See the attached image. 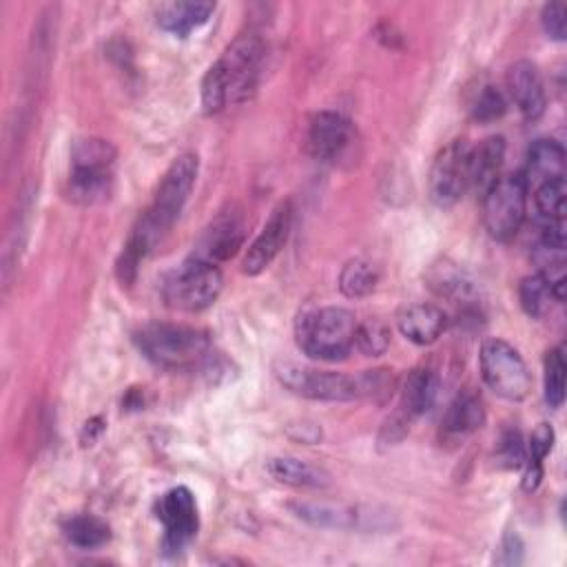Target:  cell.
I'll list each match as a JSON object with an SVG mask.
<instances>
[{
    "label": "cell",
    "instance_id": "cell-1",
    "mask_svg": "<svg viewBox=\"0 0 567 567\" xmlns=\"http://www.w3.org/2000/svg\"><path fill=\"white\" fill-rule=\"evenodd\" d=\"M197 173H199V159L195 153H182L171 162V166L166 168V173L157 184L151 206L140 215V219L131 228L128 239L117 259L115 272L122 286H131L135 281L140 261L175 224V219L179 217L184 204L193 193Z\"/></svg>",
    "mask_w": 567,
    "mask_h": 567
},
{
    "label": "cell",
    "instance_id": "cell-2",
    "mask_svg": "<svg viewBox=\"0 0 567 567\" xmlns=\"http://www.w3.org/2000/svg\"><path fill=\"white\" fill-rule=\"evenodd\" d=\"M264 58L266 44L261 35L252 31L237 35L202 80L204 113L215 115L226 106L246 102L259 84Z\"/></svg>",
    "mask_w": 567,
    "mask_h": 567
},
{
    "label": "cell",
    "instance_id": "cell-3",
    "mask_svg": "<svg viewBox=\"0 0 567 567\" xmlns=\"http://www.w3.org/2000/svg\"><path fill=\"white\" fill-rule=\"evenodd\" d=\"M359 321L352 310L341 306L310 308L299 315L295 334L303 354L319 361H339L354 348Z\"/></svg>",
    "mask_w": 567,
    "mask_h": 567
},
{
    "label": "cell",
    "instance_id": "cell-4",
    "mask_svg": "<svg viewBox=\"0 0 567 567\" xmlns=\"http://www.w3.org/2000/svg\"><path fill=\"white\" fill-rule=\"evenodd\" d=\"M135 341L142 354L162 368L195 365L210 348L204 330L184 323H148L137 332Z\"/></svg>",
    "mask_w": 567,
    "mask_h": 567
},
{
    "label": "cell",
    "instance_id": "cell-5",
    "mask_svg": "<svg viewBox=\"0 0 567 567\" xmlns=\"http://www.w3.org/2000/svg\"><path fill=\"white\" fill-rule=\"evenodd\" d=\"M224 288V275L217 264L190 257L177 266L162 284V299L179 312H199L213 306Z\"/></svg>",
    "mask_w": 567,
    "mask_h": 567
},
{
    "label": "cell",
    "instance_id": "cell-6",
    "mask_svg": "<svg viewBox=\"0 0 567 567\" xmlns=\"http://www.w3.org/2000/svg\"><path fill=\"white\" fill-rule=\"evenodd\" d=\"M481 377L492 392L507 401H523L532 390V374L520 352L505 339H485L478 354Z\"/></svg>",
    "mask_w": 567,
    "mask_h": 567
},
{
    "label": "cell",
    "instance_id": "cell-7",
    "mask_svg": "<svg viewBox=\"0 0 567 567\" xmlns=\"http://www.w3.org/2000/svg\"><path fill=\"white\" fill-rule=\"evenodd\" d=\"M529 186L523 173L498 177L483 195V224L496 241L512 239L525 219Z\"/></svg>",
    "mask_w": 567,
    "mask_h": 567
},
{
    "label": "cell",
    "instance_id": "cell-8",
    "mask_svg": "<svg viewBox=\"0 0 567 567\" xmlns=\"http://www.w3.org/2000/svg\"><path fill=\"white\" fill-rule=\"evenodd\" d=\"M277 379L292 394L312 399V401H357L361 399L359 374H341L330 370H317L299 363H279L275 368Z\"/></svg>",
    "mask_w": 567,
    "mask_h": 567
},
{
    "label": "cell",
    "instance_id": "cell-9",
    "mask_svg": "<svg viewBox=\"0 0 567 567\" xmlns=\"http://www.w3.org/2000/svg\"><path fill=\"white\" fill-rule=\"evenodd\" d=\"M467 159H470V144L465 140H454L439 151V155L432 162L430 179H427L430 199L436 206L450 208L470 190Z\"/></svg>",
    "mask_w": 567,
    "mask_h": 567
},
{
    "label": "cell",
    "instance_id": "cell-10",
    "mask_svg": "<svg viewBox=\"0 0 567 567\" xmlns=\"http://www.w3.org/2000/svg\"><path fill=\"white\" fill-rule=\"evenodd\" d=\"M157 518L164 525V549L179 551L186 543L195 538L199 527V514L193 492L184 485L168 489L157 503Z\"/></svg>",
    "mask_w": 567,
    "mask_h": 567
},
{
    "label": "cell",
    "instance_id": "cell-11",
    "mask_svg": "<svg viewBox=\"0 0 567 567\" xmlns=\"http://www.w3.org/2000/svg\"><path fill=\"white\" fill-rule=\"evenodd\" d=\"M290 226H292V204H290V199H284L272 208L261 233L248 246L244 261H241V270L250 277L264 272L275 261V257L281 252V248L286 246Z\"/></svg>",
    "mask_w": 567,
    "mask_h": 567
},
{
    "label": "cell",
    "instance_id": "cell-12",
    "mask_svg": "<svg viewBox=\"0 0 567 567\" xmlns=\"http://www.w3.org/2000/svg\"><path fill=\"white\" fill-rule=\"evenodd\" d=\"M244 237H246V224H244L241 210L237 208L221 210L202 233L193 257L210 264L226 261L239 252V248L244 246Z\"/></svg>",
    "mask_w": 567,
    "mask_h": 567
},
{
    "label": "cell",
    "instance_id": "cell-13",
    "mask_svg": "<svg viewBox=\"0 0 567 567\" xmlns=\"http://www.w3.org/2000/svg\"><path fill=\"white\" fill-rule=\"evenodd\" d=\"M352 142V124L337 111H319L308 126V151L317 162H337Z\"/></svg>",
    "mask_w": 567,
    "mask_h": 567
},
{
    "label": "cell",
    "instance_id": "cell-14",
    "mask_svg": "<svg viewBox=\"0 0 567 567\" xmlns=\"http://www.w3.org/2000/svg\"><path fill=\"white\" fill-rule=\"evenodd\" d=\"M507 93L509 100L516 104V109L523 113L527 120H536L545 111V84L543 78L536 69L534 62L529 60H518L507 69Z\"/></svg>",
    "mask_w": 567,
    "mask_h": 567
},
{
    "label": "cell",
    "instance_id": "cell-15",
    "mask_svg": "<svg viewBox=\"0 0 567 567\" xmlns=\"http://www.w3.org/2000/svg\"><path fill=\"white\" fill-rule=\"evenodd\" d=\"M485 423V408L476 392H461L447 405L441 419V441L458 443Z\"/></svg>",
    "mask_w": 567,
    "mask_h": 567
},
{
    "label": "cell",
    "instance_id": "cell-16",
    "mask_svg": "<svg viewBox=\"0 0 567 567\" xmlns=\"http://www.w3.org/2000/svg\"><path fill=\"white\" fill-rule=\"evenodd\" d=\"M445 328L447 315L434 303H410L399 315L401 334L416 346L434 343L445 332Z\"/></svg>",
    "mask_w": 567,
    "mask_h": 567
},
{
    "label": "cell",
    "instance_id": "cell-17",
    "mask_svg": "<svg viewBox=\"0 0 567 567\" xmlns=\"http://www.w3.org/2000/svg\"><path fill=\"white\" fill-rule=\"evenodd\" d=\"M288 509L299 520L319 529H352L359 527L361 518L365 516L354 507L330 501H292L288 503Z\"/></svg>",
    "mask_w": 567,
    "mask_h": 567
},
{
    "label": "cell",
    "instance_id": "cell-18",
    "mask_svg": "<svg viewBox=\"0 0 567 567\" xmlns=\"http://www.w3.org/2000/svg\"><path fill=\"white\" fill-rule=\"evenodd\" d=\"M503 157H505V140L501 135L485 137L474 148L470 146V159H467L470 188L476 190L481 197L501 177L498 173L503 166Z\"/></svg>",
    "mask_w": 567,
    "mask_h": 567
},
{
    "label": "cell",
    "instance_id": "cell-19",
    "mask_svg": "<svg viewBox=\"0 0 567 567\" xmlns=\"http://www.w3.org/2000/svg\"><path fill=\"white\" fill-rule=\"evenodd\" d=\"M436 392H439V379L434 374V370L430 368H414L403 383L401 390V405L396 410V414L412 423L414 419H419L421 414H425L434 401H436Z\"/></svg>",
    "mask_w": 567,
    "mask_h": 567
},
{
    "label": "cell",
    "instance_id": "cell-20",
    "mask_svg": "<svg viewBox=\"0 0 567 567\" xmlns=\"http://www.w3.org/2000/svg\"><path fill=\"white\" fill-rule=\"evenodd\" d=\"M266 470L277 483L290 487L323 489L330 485V474L323 467L297 456H275L266 463Z\"/></svg>",
    "mask_w": 567,
    "mask_h": 567
},
{
    "label": "cell",
    "instance_id": "cell-21",
    "mask_svg": "<svg viewBox=\"0 0 567 567\" xmlns=\"http://www.w3.org/2000/svg\"><path fill=\"white\" fill-rule=\"evenodd\" d=\"M213 11H215V2H204V0L166 2L157 9V24L177 38H186L190 31L202 27Z\"/></svg>",
    "mask_w": 567,
    "mask_h": 567
},
{
    "label": "cell",
    "instance_id": "cell-22",
    "mask_svg": "<svg viewBox=\"0 0 567 567\" xmlns=\"http://www.w3.org/2000/svg\"><path fill=\"white\" fill-rule=\"evenodd\" d=\"M523 177L529 184H540L554 177H565V148L556 140H536L527 151Z\"/></svg>",
    "mask_w": 567,
    "mask_h": 567
},
{
    "label": "cell",
    "instance_id": "cell-23",
    "mask_svg": "<svg viewBox=\"0 0 567 567\" xmlns=\"http://www.w3.org/2000/svg\"><path fill=\"white\" fill-rule=\"evenodd\" d=\"M109 193H111V171L71 168L69 195L73 202L91 206V204L104 202Z\"/></svg>",
    "mask_w": 567,
    "mask_h": 567
},
{
    "label": "cell",
    "instance_id": "cell-24",
    "mask_svg": "<svg viewBox=\"0 0 567 567\" xmlns=\"http://www.w3.org/2000/svg\"><path fill=\"white\" fill-rule=\"evenodd\" d=\"M527 445V456H525V476H523V487L527 492H534L543 478V461L545 456L551 452V445H554V430L551 425L547 423H540L529 441L525 443Z\"/></svg>",
    "mask_w": 567,
    "mask_h": 567
},
{
    "label": "cell",
    "instance_id": "cell-25",
    "mask_svg": "<svg viewBox=\"0 0 567 567\" xmlns=\"http://www.w3.org/2000/svg\"><path fill=\"white\" fill-rule=\"evenodd\" d=\"M64 536L80 549H95L111 540V527L91 514H78L64 523Z\"/></svg>",
    "mask_w": 567,
    "mask_h": 567
},
{
    "label": "cell",
    "instance_id": "cell-26",
    "mask_svg": "<svg viewBox=\"0 0 567 567\" xmlns=\"http://www.w3.org/2000/svg\"><path fill=\"white\" fill-rule=\"evenodd\" d=\"M379 284V268L370 259H350L339 272V290L348 299L370 295Z\"/></svg>",
    "mask_w": 567,
    "mask_h": 567
},
{
    "label": "cell",
    "instance_id": "cell-27",
    "mask_svg": "<svg viewBox=\"0 0 567 567\" xmlns=\"http://www.w3.org/2000/svg\"><path fill=\"white\" fill-rule=\"evenodd\" d=\"M115 146L102 137H84L73 144L71 168L111 171L115 164Z\"/></svg>",
    "mask_w": 567,
    "mask_h": 567
},
{
    "label": "cell",
    "instance_id": "cell-28",
    "mask_svg": "<svg viewBox=\"0 0 567 567\" xmlns=\"http://www.w3.org/2000/svg\"><path fill=\"white\" fill-rule=\"evenodd\" d=\"M565 202H567V182L565 177H554L536 184L534 204L545 221L565 219Z\"/></svg>",
    "mask_w": 567,
    "mask_h": 567
},
{
    "label": "cell",
    "instance_id": "cell-29",
    "mask_svg": "<svg viewBox=\"0 0 567 567\" xmlns=\"http://www.w3.org/2000/svg\"><path fill=\"white\" fill-rule=\"evenodd\" d=\"M565 354L563 348H551L545 354V401L549 408H560L565 401Z\"/></svg>",
    "mask_w": 567,
    "mask_h": 567
},
{
    "label": "cell",
    "instance_id": "cell-30",
    "mask_svg": "<svg viewBox=\"0 0 567 567\" xmlns=\"http://www.w3.org/2000/svg\"><path fill=\"white\" fill-rule=\"evenodd\" d=\"M430 286L441 295V297H447L452 301H465L472 297V281L461 272L456 270L454 266L450 264H443V266H436L430 275Z\"/></svg>",
    "mask_w": 567,
    "mask_h": 567
},
{
    "label": "cell",
    "instance_id": "cell-31",
    "mask_svg": "<svg viewBox=\"0 0 567 567\" xmlns=\"http://www.w3.org/2000/svg\"><path fill=\"white\" fill-rule=\"evenodd\" d=\"M518 299H520V306L523 310L532 317V319H540L547 310H549V301L554 299L551 297V290L547 286V281L536 272V275H529L520 281L518 286Z\"/></svg>",
    "mask_w": 567,
    "mask_h": 567
},
{
    "label": "cell",
    "instance_id": "cell-32",
    "mask_svg": "<svg viewBox=\"0 0 567 567\" xmlns=\"http://www.w3.org/2000/svg\"><path fill=\"white\" fill-rule=\"evenodd\" d=\"M390 346V330L381 321L359 323L354 334V348L365 357H379Z\"/></svg>",
    "mask_w": 567,
    "mask_h": 567
},
{
    "label": "cell",
    "instance_id": "cell-33",
    "mask_svg": "<svg viewBox=\"0 0 567 567\" xmlns=\"http://www.w3.org/2000/svg\"><path fill=\"white\" fill-rule=\"evenodd\" d=\"M505 109H507V100H505L503 91L487 84V86H483V91L476 95V100L472 104V117L476 122H494L505 113Z\"/></svg>",
    "mask_w": 567,
    "mask_h": 567
},
{
    "label": "cell",
    "instance_id": "cell-34",
    "mask_svg": "<svg viewBox=\"0 0 567 567\" xmlns=\"http://www.w3.org/2000/svg\"><path fill=\"white\" fill-rule=\"evenodd\" d=\"M525 456H527V445L523 443V436L518 430H507L498 445H496V461L501 467L505 470H516L525 465Z\"/></svg>",
    "mask_w": 567,
    "mask_h": 567
},
{
    "label": "cell",
    "instance_id": "cell-35",
    "mask_svg": "<svg viewBox=\"0 0 567 567\" xmlns=\"http://www.w3.org/2000/svg\"><path fill=\"white\" fill-rule=\"evenodd\" d=\"M540 22L551 40L563 42L567 35V7L563 2H549L543 7Z\"/></svg>",
    "mask_w": 567,
    "mask_h": 567
},
{
    "label": "cell",
    "instance_id": "cell-36",
    "mask_svg": "<svg viewBox=\"0 0 567 567\" xmlns=\"http://www.w3.org/2000/svg\"><path fill=\"white\" fill-rule=\"evenodd\" d=\"M523 560V543L516 534H507L501 543V554L498 563L503 565H518Z\"/></svg>",
    "mask_w": 567,
    "mask_h": 567
}]
</instances>
